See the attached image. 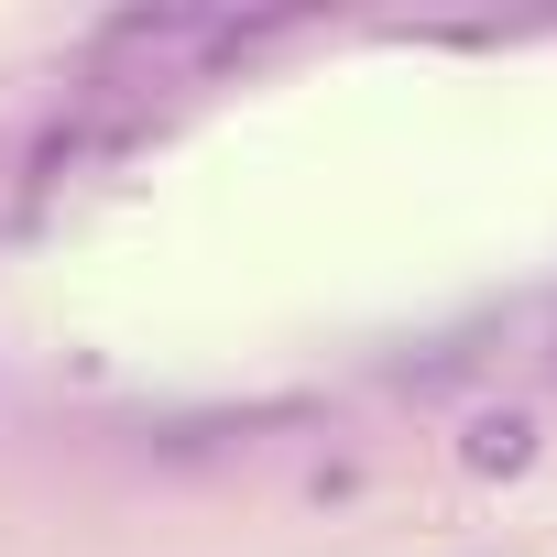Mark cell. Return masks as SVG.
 Here are the masks:
<instances>
[{
	"label": "cell",
	"instance_id": "6da1fadb",
	"mask_svg": "<svg viewBox=\"0 0 557 557\" xmlns=\"http://www.w3.org/2000/svg\"><path fill=\"white\" fill-rule=\"evenodd\" d=\"M524 459H535V426L524 416H481L470 426V470H524Z\"/></svg>",
	"mask_w": 557,
	"mask_h": 557
}]
</instances>
